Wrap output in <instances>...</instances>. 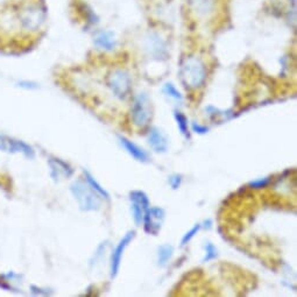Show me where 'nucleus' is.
Masks as SVG:
<instances>
[{"label": "nucleus", "mask_w": 297, "mask_h": 297, "mask_svg": "<svg viewBox=\"0 0 297 297\" xmlns=\"http://www.w3.org/2000/svg\"><path fill=\"white\" fill-rule=\"evenodd\" d=\"M207 76L206 66L201 58L191 55L182 61L180 77L183 85L189 90H197L205 83Z\"/></svg>", "instance_id": "f257e3e1"}, {"label": "nucleus", "mask_w": 297, "mask_h": 297, "mask_svg": "<svg viewBox=\"0 0 297 297\" xmlns=\"http://www.w3.org/2000/svg\"><path fill=\"white\" fill-rule=\"evenodd\" d=\"M71 193L83 211H98L101 206V199L98 194L88 183L76 181L71 185Z\"/></svg>", "instance_id": "f03ea898"}, {"label": "nucleus", "mask_w": 297, "mask_h": 297, "mask_svg": "<svg viewBox=\"0 0 297 297\" xmlns=\"http://www.w3.org/2000/svg\"><path fill=\"white\" fill-rule=\"evenodd\" d=\"M46 22V10L40 4H27L19 12V23L22 30L36 32Z\"/></svg>", "instance_id": "7ed1b4c3"}, {"label": "nucleus", "mask_w": 297, "mask_h": 297, "mask_svg": "<svg viewBox=\"0 0 297 297\" xmlns=\"http://www.w3.org/2000/svg\"><path fill=\"white\" fill-rule=\"evenodd\" d=\"M107 87L116 98L125 100L132 89L131 75L125 69H116L109 76Z\"/></svg>", "instance_id": "20e7f679"}, {"label": "nucleus", "mask_w": 297, "mask_h": 297, "mask_svg": "<svg viewBox=\"0 0 297 297\" xmlns=\"http://www.w3.org/2000/svg\"><path fill=\"white\" fill-rule=\"evenodd\" d=\"M132 121L137 127L144 128L152 120V103L147 93L141 92L136 96L132 104Z\"/></svg>", "instance_id": "39448f33"}, {"label": "nucleus", "mask_w": 297, "mask_h": 297, "mask_svg": "<svg viewBox=\"0 0 297 297\" xmlns=\"http://www.w3.org/2000/svg\"><path fill=\"white\" fill-rule=\"evenodd\" d=\"M166 219V211L160 206H149L146 210L142 225L147 234L157 235L164 226Z\"/></svg>", "instance_id": "423d86ee"}, {"label": "nucleus", "mask_w": 297, "mask_h": 297, "mask_svg": "<svg viewBox=\"0 0 297 297\" xmlns=\"http://www.w3.org/2000/svg\"><path fill=\"white\" fill-rule=\"evenodd\" d=\"M129 201H131L133 221L137 226H141L146 210L150 206L147 194L141 190H133L129 193Z\"/></svg>", "instance_id": "0eeeda50"}, {"label": "nucleus", "mask_w": 297, "mask_h": 297, "mask_svg": "<svg viewBox=\"0 0 297 297\" xmlns=\"http://www.w3.org/2000/svg\"><path fill=\"white\" fill-rule=\"evenodd\" d=\"M188 9L199 20H209L219 9V0H186Z\"/></svg>", "instance_id": "6e6552de"}, {"label": "nucleus", "mask_w": 297, "mask_h": 297, "mask_svg": "<svg viewBox=\"0 0 297 297\" xmlns=\"http://www.w3.org/2000/svg\"><path fill=\"white\" fill-rule=\"evenodd\" d=\"M136 237V232L134 231H128L126 233L119 242L117 244V246L113 250L111 254V259H110V276L111 279L117 278L118 273L120 271V264L121 260H123L124 252L129 244L132 242V240Z\"/></svg>", "instance_id": "1a4fd4ad"}, {"label": "nucleus", "mask_w": 297, "mask_h": 297, "mask_svg": "<svg viewBox=\"0 0 297 297\" xmlns=\"http://www.w3.org/2000/svg\"><path fill=\"white\" fill-rule=\"evenodd\" d=\"M145 49L150 58L157 61L168 59V46L158 33H149L146 38Z\"/></svg>", "instance_id": "9d476101"}, {"label": "nucleus", "mask_w": 297, "mask_h": 297, "mask_svg": "<svg viewBox=\"0 0 297 297\" xmlns=\"http://www.w3.org/2000/svg\"><path fill=\"white\" fill-rule=\"evenodd\" d=\"M148 144L154 152L165 154L169 149V139L167 134L158 127H152L148 134Z\"/></svg>", "instance_id": "9b49d317"}, {"label": "nucleus", "mask_w": 297, "mask_h": 297, "mask_svg": "<svg viewBox=\"0 0 297 297\" xmlns=\"http://www.w3.org/2000/svg\"><path fill=\"white\" fill-rule=\"evenodd\" d=\"M118 140H119L120 145L123 146V148L126 150V152H127L132 157L136 158L137 161L142 162V164H146V162L149 161L148 153L146 152L144 148H141L140 146L134 144L133 141H131L123 136H118Z\"/></svg>", "instance_id": "f8f14e48"}, {"label": "nucleus", "mask_w": 297, "mask_h": 297, "mask_svg": "<svg viewBox=\"0 0 297 297\" xmlns=\"http://www.w3.org/2000/svg\"><path fill=\"white\" fill-rule=\"evenodd\" d=\"M93 43L101 50L112 51L117 47V39L111 31H99L93 38Z\"/></svg>", "instance_id": "ddd939ff"}, {"label": "nucleus", "mask_w": 297, "mask_h": 297, "mask_svg": "<svg viewBox=\"0 0 297 297\" xmlns=\"http://www.w3.org/2000/svg\"><path fill=\"white\" fill-rule=\"evenodd\" d=\"M50 168H51V176L54 178H59L60 176H71L74 170L71 169V167L66 162L61 161L60 158H54L49 162Z\"/></svg>", "instance_id": "4468645a"}, {"label": "nucleus", "mask_w": 297, "mask_h": 297, "mask_svg": "<svg viewBox=\"0 0 297 297\" xmlns=\"http://www.w3.org/2000/svg\"><path fill=\"white\" fill-rule=\"evenodd\" d=\"M173 254H174L173 245H169V244H164V245H161L157 248V253H156L157 266L166 267L170 261V259H172Z\"/></svg>", "instance_id": "2eb2a0df"}, {"label": "nucleus", "mask_w": 297, "mask_h": 297, "mask_svg": "<svg viewBox=\"0 0 297 297\" xmlns=\"http://www.w3.org/2000/svg\"><path fill=\"white\" fill-rule=\"evenodd\" d=\"M174 118H175V121H176V124H177L178 129H180V133L185 138V139H190L189 123H188V119H186V117L183 115L181 111L175 110Z\"/></svg>", "instance_id": "dca6fc26"}, {"label": "nucleus", "mask_w": 297, "mask_h": 297, "mask_svg": "<svg viewBox=\"0 0 297 297\" xmlns=\"http://www.w3.org/2000/svg\"><path fill=\"white\" fill-rule=\"evenodd\" d=\"M83 173H84V176H85V181H87L88 184L90 185L91 188L95 190L100 197H103L105 199H107V201H110V194L103 188V186L99 184L98 182L96 181V178L93 177L90 173L87 172V170H83Z\"/></svg>", "instance_id": "f3484780"}, {"label": "nucleus", "mask_w": 297, "mask_h": 297, "mask_svg": "<svg viewBox=\"0 0 297 297\" xmlns=\"http://www.w3.org/2000/svg\"><path fill=\"white\" fill-rule=\"evenodd\" d=\"M162 91H164L165 95L167 97H169V98H172L174 100L178 101V103H182L183 101V96L182 93L180 92V90L175 87V85L172 82H167L164 88H162Z\"/></svg>", "instance_id": "a211bd4d"}, {"label": "nucleus", "mask_w": 297, "mask_h": 297, "mask_svg": "<svg viewBox=\"0 0 297 297\" xmlns=\"http://www.w3.org/2000/svg\"><path fill=\"white\" fill-rule=\"evenodd\" d=\"M204 250H205V255H204V258H203V262H210V261H212V260L218 258V248L214 246V244H212L211 241L205 242Z\"/></svg>", "instance_id": "6ab92c4d"}, {"label": "nucleus", "mask_w": 297, "mask_h": 297, "mask_svg": "<svg viewBox=\"0 0 297 297\" xmlns=\"http://www.w3.org/2000/svg\"><path fill=\"white\" fill-rule=\"evenodd\" d=\"M201 229H202L201 224H196V225H195L193 229L186 232V233L183 235L182 239H181V246L184 247V246L188 245V244L195 238V235L198 233L199 230H201Z\"/></svg>", "instance_id": "aec40b11"}, {"label": "nucleus", "mask_w": 297, "mask_h": 297, "mask_svg": "<svg viewBox=\"0 0 297 297\" xmlns=\"http://www.w3.org/2000/svg\"><path fill=\"white\" fill-rule=\"evenodd\" d=\"M271 183V177H263V178H258V180H254L248 183V185L251 188L254 189H262L264 186H267Z\"/></svg>", "instance_id": "412c9836"}, {"label": "nucleus", "mask_w": 297, "mask_h": 297, "mask_svg": "<svg viewBox=\"0 0 297 297\" xmlns=\"http://www.w3.org/2000/svg\"><path fill=\"white\" fill-rule=\"evenodd\" d=\"M182 181H183V177L181 174H173L169 176V185L172 186L173 190H177L180 186L182 185Z\"/></svg>", "instance_id": "4be33fe9"}, {"label": "nucleus", "mask_w": 297, "mask_h": 297, "mask_svg": "<svg viewBox=\"0 0 297 297\" xmlns=\"http://www.w3.org/2000/svg\"><path fill=\"white\" fill-rule=\"evenodd\" d=\"M191 128H193V131L197 134H206L207 132H209V127H206V126H203L198 123L191 124Z\"/></svg>", "instance_id": "5701e85b"}, {"label": "nucleus", "mask_w": 297, "mask_h": 297, "mask_svg": "<svg viewBox=\"0 0 297 297\" xmlns=\"http://www.w3.org/2000/svg\"><path fill=\"white\" fill-rule=\"evenodd\" d=\"M21 85L22 88H27V89H35L38 88V84L34 83V82H31V80H22V82L19 83Z\"/></svg>", "instance_id": "b1692460"}, {"label": "nucleus", "mask_w": 297, "mask_h": 297, "mask_svg": "<svg viewBox=\"0 0 297 297\" xmlns=\"http://www.w3.org/2000/svg\"><path fill=\"white\" fill-rule=\"evenodd\" d=\"M203 224H204V226H203L204 229L210 230L211 227H212V221H211V219H206V221H204V223Z\"/></svg>", "instance_id": "393cba45"}, {"label": "nucleus", "mask_w": 297, "mask_h": 297, "mask_svg": "<svg viewBox=\"0 0 297 297\" xmlns=\"http://www.w3.org/2000/svg\"><path fill=\"white\" fill-rule=\"evenodd\" d=\"M292 2H295V0H292Z\"/></svg>", "instance_id": "a878e982"}]
</instances>
